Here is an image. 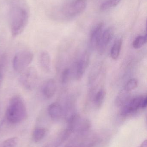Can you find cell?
<instances>
[{"instance_id": "obj_1", "label": "cell", "mask_w": 147, "mask_h": 147, "mask_svg": "<svg viewBox=\"0 0 147 147\" xmlns=\"http://www.w3.org/2000/svg\"><path fill=\"white\" fill-rule=\"evenodd\" d=\"M29 9L25 0H11L9 9V25L11 34L15 37L25 30L28 23Z\"/></svg>"}, {"instance_id": "obj_2", "label": "cell", "mask_w": 147, "mask_h": 147, "mask_svg": "<svg viewBox=\"0 0 147 147\" xmlns=\"http://www.w3.org/2000/svg\"><path fill=\"white\" fill-rule=\"evenodd\" d=\"M26 115V108L22 98L19 96L12 97L6 111L7 121L12 124H16L23 121Z\"/></svg>"}, {"instance_id": "obj_3", "label": "cell", "mask_w": 147, "mask_h": 147, "mask_svg": "<svg viewBox=\"0 0 147 147\" xmlns=\"http://www.w3.org/2000/svg\"><path fill=\"white\" fill-rule=\"evenodd\" d=\"M33 57V54L30 51H22L16 53L13 59L14 70L16 72H22L28 68Z\"/></svg>"}, {"instance_id": "obj_4", "label": "cell", "mask_w": 147, "mask_h": 147, "mask_svg": "<svg viewBox=\"0 0 147 147\" xmlns=\"http://www.w3.org/2000/svg\"><path fill=\"white\" fill-rule=\"evenodd\" d=\"M38 80V72L33 67L27 68L22 71L20 78L22 86L28 90H32L34 88Z\"/></svg>"}, {"instance_id": "obj_5", "label": "cell", "mask_w": 147, "mask_h": 147, "mask_svg": "<svg viewBox=\"0 0 147 147\" xmlns=\"http://www.w3.org/2000/svg\"><path fill=\"white\" fill-rule=\"evenodd\" d=\"M86 0H75L71 3L65 10L66 14L70 17H74L83 13L86 8Z\"/></svg>"}, {"instance_id": "obj_6", "label": "cell", "mask_w": 147, "mask_h": 147, "mask_svg": "<svg viewBox=\"0 0 147 147\" xmlns=\"http://www.w3.org/2000/svg\"><path fill=\"white\" fill-rule=\"evenodd\" d=\"M145 97L139 96L133 98L128 102L126 103L121 110V115L126 116L136 111L141 108L142 103Z\"/></svg>"}, {"instance_id": "obj_7", "label": "cell", "mask_w": 147, "mask_h": 147, "mask_svg": "<svg viewBox=\"0 0 147 147\" xmlns=\"http://www.w3.org/2000/svg\"><path fill=\"white\" fill-rule=\"evenodd\" d=\"M113 35L114 30L111 28H109L103 32L101 40L96 47L99 54H102L104 52L106 47L111 41Z\"/></svg>"}, {"instance_id": "obj_8", "label": "cell", "mask_w": 147, "mask_h": 147, "mask_svg": "<svg viewBox=\"0 0 147 147\" xmlns=\"http://www.w3.org/2000/svg\"><path fill=\"white\" fill-rule=\"evenodd\" d=\"M89 53L86 51L83 54L77 66L76 78L77 80H80L83 78L85 72L88 68L89 63Z\"/></svg>"}, {"instance_id": "obj_9", "label": "cell", "mask_w": 147, "mask_h": 147, "mask_svg": "<svg viewBox=\"0 0 147 147\" xmlns=\"http://www.w3.org/2000/svg\"><path fill=\"white\" fill-rule=\"evenodd\" d=\"M70 130L68 128L57 134L44 147H59L68 138L70 134Z\"/></svg>"}, {"instance_id": "obj_10", "label": "cell", "mask_w": 147, "mask_h": 147, "mask_svg": "<svg viewBox=\"0 0 147 147\" xmlns=\"http://www.w3.org/2000/svg\"><path fill=\"white\" fill-rule=\"evenodd\" d=\"M56 90V84L55 80L50 79L45 82L41 89L43 96L47 99L52 98L55 94Z\"/></svg>"}, {"instance_id": "obj_11", "label": "cell", "mask_w": 147, "mask_h": 147, "mask_svg": "<svg viewBox=\"0 0 147 147\" xmlns=\"http://www.w3.org/2000/svg\"><path fill=\"white\" fill-rule=\"evenodd\" d=\"M47 111L51 118L54 121L59 120L63 115L62 107L58 102H54L50 104L48 106Z\"/></svg>"}, {"instance_id": "obj_12", "label": "cell", "mask_w": 147, "mask_h": 147, "mask_svg": "<svg viewBox=\"0 0 147 147\" xmlns=\"http://www.w3.org/2000/svg\"><path fill=\"white\" fill-rule=\"evenodd\" d=\"M103 23H99L94 28L91 35L90 43L93 48H96L101 40L103 29Z\"/></svg>"}, {"instance_id": "obj_13", "label": "cell", "mask_w": 147, "mask_h": 147, "mask_svg": "<svg viewBox=\"0 0 147 147\" xmlns=\"http://www.w3.org/2000/svg\"><path fill=\"white\" fill-rule=\"evenodd\" d=\"M40 64L45 72H50L51 70V59L50 54L46 51L41 53L39 58Z\"/></svg>"}, {"instance_id": "obj_14", "label": "cell", "mask_w": 147, "mask_h": 147, "mask_svg": "<svg viewBox=\"0 0 147 147\" xmlns=\"http://www.w3.org/2000/svg\"><path fill=\"white\" fill-rule=\"evenodd\" d=\"M92 141L94 140L91 138H78L72 141L65 147H89L92 145Z\"/></svg>"}, {"instance_id": "obj_15", "label": "cell", "mask_w": 147, "mask_h": 147, "mask_svg": "<svg viewBox=\"0 0 147 147\" xmlns=\"http://www.w3.org/2000/svg\"><path fill=\"white\" fill-rule=\"evenodd\" d=\"M122 42V39H119L115 41L111 48L110 56L114 60H117L119 57Z\"/></svg>"}, {"instance_id": "obj_16", "label": "cell", "mask_w": 147, "mask_h": 147, "mask_svg": "<svg viewBox=\"0 0 147 147\" xmlns=\"http://www.w3.org/2000/svg\"><path fill=\"white\" fill-rule=\"evenodd\" d=\"M129 92L124 89L119 93L116 98L115 104L117 105L123 106L127 103L129 97Z\"/></svg>"}, {"instance_id": "obj_17", "label": "cell", "mask_w": 147, "mask_h": 147, "mask_svg": "<svg viewBox=\"0 0 147 147\" xmlns=\"http://www.w3.org/2000/svg\"><path fill=\"white\" fill-rule=\"evenodd\" d=\"M106 92L103 88L100 89L96 95L94 99V104L97 108H101L105 98Z\"/></svg>"}, {"instance_id": "obj_18", "label": "cell", "mask_w": 147, "mask_h": 147, "mask_svg": "<svg viewBox=\"0 0 147 147\" xmlns=\"http://www.w3.org/2000/svg\"><path fill=\"white\" fill-rule=\"evenodd\" d=\"M46 134V130L42 128H36L33 132L32 138L35 142L41 141L45 137Z\"/></svg>"}, {"instance_id": "obj_19", "label": "cell", "mask_w": 147, "mask_h": 147, "mask_svg": "<svg viewBox=\"0 0 147 147\" xmlns=\"http://www.w3.org/2000/svg\"><path fill=\"white\" fill-rule=\"evenodd\" d=\"M121 0H107L102 3L100 9L102 11H106L117 6Z\"/></svg>"}, {"instance_id": "obj_20", "label": "cell", "mask_w": 147, "mask_h": 147, "mask_svg": "<svg viewBox=\"0 0 147 147\" xmlns=\"http://www.w3.org/2000/svg\"><path fill=\"white\" fill-rule=\"evenodd\" d=\"M146 35L145 36H138L133 42V47L135 49H139L146 44Z\"/></svg>"}, {"instance_id": "obj_21", "label": "cell", "mask_w": 147, "mask_h": 147, "mask_svg": "<svg viewBox=\"0 0 147 147\" xmlns=\"http://www.w3.org/2000/svg\"><path fill=\"white\" fill-rule=\"evenodd\" d=\"M18 142L16 137L9 138L3 141L0 144V147H16Z\"/></svg>"}, {"instance_id": "obj_22", "label": "cell", "mask_w": 147, "mask_h": 147, "mask_svg": "<svg viewBox=\"0 0 147 147\" xmlns=\"http://www.w3.org/2000/svg\"><path fill=\"white\" fill-rule=\"evenodd\" d=\"M138 86V81L135 78L130 79L128 81L124 87V90L128 92L131 91L136 88Z\"/></svg>"}, {"instance_id": "obj_23", "label": "cell", "mask_w": 147, "mask_h": 147, "mask_svg": "<svg viewBox=\"0 0 147 147\" xmlns=\"http://www.w3.org/2000/svg\"><path fill=\"white\" fill-rule=\"evenodd\" d=\"M70 69L67 68L65 69L63 71L61 75V81L63 84H66L70 78Z\"/></svg>"}, {"instance_id": "obj_24", "label": "cell", "mask_w": 147, "mask_h": 147, "mask_svg": "<svg viewBox=\"0 0 147 147\" xmlns=\"http://www.w3.org/2000/svg\"><path fill=\"white\" fill-rule=\"evenodd\" d=\"M147 98L146 97H145L143 99V101H142V103L141 105V108H146L147 106Z\"/></svg>"}, {"instance_id": "obj_25", "label": "cell", "mask_w": 147, "mask_h": 147, "mask_svg": "<svg viewBox=\"0 0 147 147\" xmlns=\"http://www.w3.org/2000/svg\"><path fill=\"white\" fill-rule=\"evenodd\" d=\"M140 147H147V140L142 142V144L141 145Z\"/></svg>"}, {"instance_id": "obj_26", "label": "cell", "mask_w": 147, "mask_h": 147, "mask_svg": "<svg viewBox=\"0 0 147 147\" xmlns=\"http://www.w3.org/2000/svg\"><path fill=\"white\" fill-rule=\"evenodd\" d=\"M2 69L1 65L0 64V79L2 77Z\"/></svg>"}]
</instances>
